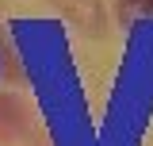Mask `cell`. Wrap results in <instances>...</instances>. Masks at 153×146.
Segmentation results:
<instances>
[]
</instances>
